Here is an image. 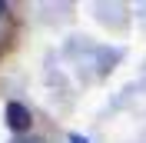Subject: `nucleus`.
<instances>
[{
    "label": "nucleus",
    "mask_w": 146,
    "mask_h": 143,
    "mask_svg": "<svg viewBox=\"0 0 146 143\" xmlns=\"http://www.w3.org/2000/svg\"><path fill=\"white\" fill-rule=\"evenodd\" d=\"M3 10H7V3H0V13H3Z\"/></svg>",
    "instance_id": "obj_4"
},
{
    "label": "nucleus",
    "mask_w": 146,
    "mask_h": 143,
    "mask_svg": "<svg viewBox=\"0 0 146 143\" xmlns=\"http://www.w3.org/2000/svg\"><path fill=\"white\" fill-rule=\"evenodd\" d=\"M7 126L13 133H27L30 130V110L23 103H17V100H10L7 103Z\"/></svg>",
    "instance_id": "obj_1"
},
{
    "label": "nucleus",
    "mask_w": 146,
    "mask_h": 143,
    "mask_svg": "<svg viewBox=\"0 0 146 143\" xmlns=\"http://www.w3.org/2000/svg\"><path fill=\"white\" fill-rule=\"evenodd\" d=\"M17 143H46L43 136H23V140H17Z\"/></svg>",
    "instance_id": "obj_2"
},
{
    "label": "nucleus",
    "mask_w": 146,
    "mask_h": 143,
    "mask_svg": "<svg viewBox=\"0 0 146 143\" xmlns=\"http://www.w3.org/2000/svg\"><path fill=\"white\" fill-rule=\"evenodd\" d=\"M66 143H86V140H83V136H76V133H70V136H66Z\"/></svg>",
    "instance_id": "obj_3"
}]
</instances>
